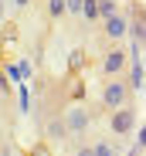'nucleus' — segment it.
I'll return each instance as SVG.
<instances>
[{
    "label": "nucleus",
    "instance_id": "nucleus-11",
    "mask_svg": "<svg viewBox=\"0 0 146 156\" xmlns=\"http://www.w3.org/2000/svg\"><path fill=\"white\" fill-rule=\"evenodd\" d=\"M71 156H92V143H75L71 146Z\"/></svg>",
    "mask_w": 146,
    "mask_h": 156
},
{
    "label": "nucleus",
    "instance_id": "nucleus-10",
    "mask_svg": "<svg viewBox=\"0 0 146 156\" xmlns=\"http://www.w3.org/2000/svg\"><path fill=\"white\" fill-rule=\"evenodd\" d=\"M116 10H119L116 0H99V17H102V20H105V17H112ZM102 20H99V24H102Z\"/></svg>",
    "mask_w": 146,
    "mask_h": 156
},
{
    "label": "nucleus",
    "instance_id": "nucleus-6",
    "mask_svg": "<svg viewBox=\"0 0 146 156\" xmlns=\"http://www.w3.org/2000/svg\"><path fill=\"white\" fill-rule=\"evenodd\" d=\"M123 82L129 85V92H143V82H146L143 58H129V65H126V71H123Z\"/></svg>",
    "mask_w": 146,
    "mask_h": 156
},
{
    "label": "nucleus",
    "instance_id": "nucleus-8",
    "mask_svg": "<svg viewBox=\"0 0 146 156\" xmlns=\"http://www.w3.org/2000/svg\"><path fill=\"white\" fill-rule=\"evenodd\" d=\"M44 136H48V139H65V136H68V133H65V122H61V119H48V122H44Z\"/></svg>",
    "mask_w": 146,
    "mask_h": 156
},
{
    "label": "nucleus",
    "instance_id": "nucleus-13",
    "mask_svg": "<svg viewBox=\"0 0 146 156\" xmlns=\"http://www.w3.org/2000/svg\"><path fill=\"white\" fill-rule=\"evenodd\" d=\"M82 58H85V51H75V55H71V71L82 68Z\"/></svg>",
    "mask_w": 146,
    "mask_h": 156
},
{
    "label": "nucleus",
    "instance_id": "nucleus-16",
    "mask_svg": "<svg viewBox=\"0 0 146 156\" xmlns=\"http://www.w3.org/2000/svg\"><path fill=\"white\" fill-rule=\"evenodd\" d=\"M34 156H48V149H44V146H41V149H37V153H34Z\"/></svg>",
    "mask_w": 146,
    "mask_h": 156
},
{
    "label": "nucleus",
    "instance_id": "nucleus-3",
    "mask_svg": "<svg viewBox=\"0 0 146 156\" xmlns=\"http://www.w3.org/2000/svg\"><path fill=\"white\" fill-rule=\"evenodd\" d=\"M126 65H129V51H123V48H105V55H102V65H99V71H102V78H119L126 71Z\"/></svg>",
    "mask_w": 146,
    "mask_h": 156
},
{
    "label": "nucleus",
    "instance_id": "nucleus-15",
    "mask_svg": "<svg viewBox=\"0 0 146 156\" xmlns=\"http://www.w3.org/2000/svg\"><path fill=\"white\" fill-rule=\"evenodd\" d=\"M27 4H31V0H14V7H17V10H24Z\"/></svg>",
    "mask_w": 146,
    "mask_h": 156
},
{
    "label": "nucleus",
    "instance_id": "nucleus-2",
    "mask_svg": "<svg viewBox=\"0 0 146 156\" xmlns=\"http://www.w3.org/2000/svg\"><path fill=\"white\" fill-rule=\"evenodd\" d=\"M105 119H109L112 136H129L133 129H136V105H133V102H126V105H119V109H109Z\"/></svg>",
    "mask_w": 146,
    "mask_h": 156
},
{
    "label": "nucleus",
    "instance_id": "nucleus-5",
    "mask_svg": "<svg viewBox=\"0 0 146 156\" xmlns=\"http://www.w3.org/2000/svg\"><path fill=\"white\" fill-rule=\"evenodd\" d=\"M61 122H65V133L68 136H85V129L92 126V115H88L85 105H75V109H68L61 115Z\"/></svg>",
    "mask_w": 146,
    "mask_h": 156
},
{
    "label": "nucleus",
    "instance_id": "nucleus-4",
    "mask_svg": "<svg viewBox=\"0 0 146 156\" xmlns=\"http://www.w3.org/2000/svg\"><path fill=\"white\" fill-rule=\"evenodd\" d=\"M126 27H129V20H126L123 10H116L112 17H105L102 20V48H112L116 41H123L126 37Z\"/></svg>",
    "mask_w": 146,
    "mask_h": 156
},
{
    "label": "nucleus",
    "instance_id": "nucleus-7",
    "mask_svg": "<svg viewBox=\"0 0 146 156\" xmlns=\"http://www.w3.org/2000/svg\"><path fill=\"white\" fill-rule=\"evenodd\" d=\"M82 20H88V24H99L102 17H99V0H82V14H78Z\"/></svg>",
    "mask_w": 146,
    "mask_h": 156
},
{
    "label": "nucleus",
    "instance_id": "nucleus-14",
    "mask_svg": "<svg viewBox=\"0 0 146 156\" xmlns=\"http://www.w3.org/2000/svg\"><path fill=\"white\" fill-rule=\"evenodd\" d=\"M7 17V0H0V20Z\"/></svg>",
    "mask_w": 146,
    "mask_h": 156
},
{
    "label": "nucleus",
    "instance_id": "nucleus-12",
    "mask_svg": "<svg viewBox=\"0 0 146 156\" xmlns=\"http://www.w3.org/2000/svg\"><path fill=\"white\" fill-rule=\"evenodd\" d=\"M65 10H68L71 17H78V14H82V0H65Z\"/></svg>",
    "mask_w": 146,
    "mask_h": 156
},
{
    "label": "nucleus",
    "instance_id": "nucleus-1",
    "mask_svg": "<svg viewBox=\"0 0 146 156\" xmlns=\"http://www.w3.org/2000/svg\"><path fill=\"white\" fill-rule=\"evenodd\" d=\"M99 102H102L105 112H109V109H119V105H126V102H133V92H129V85L123 82V75H119V78H105Z\"/></svg>",
    "mask_w": 146,
    "mask_h": 156
},
{
    "label": "nucleus",
    "instance_id": "nucleus-9",
    "mask_svg": "<svg viewBox=\"0 0 146 156\" xmlns=\"http://www.w3.org/2000/svg\"><path fill=\"white\" fill-rule=\"evenodd\" d=\"M48 17H51V20L68 17V10H65V0H48Z\"/></svg>",
    "mask_w": 146,
    "mask_h": 156
}]
</instances>
